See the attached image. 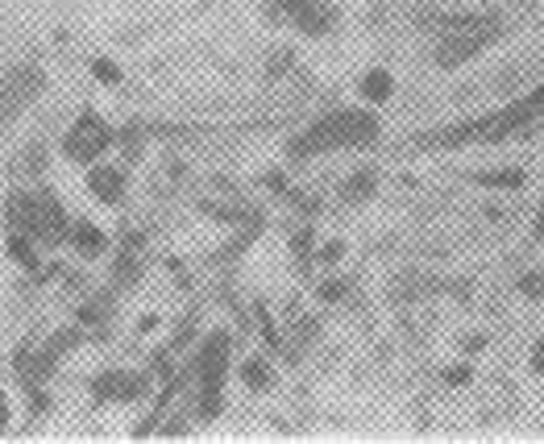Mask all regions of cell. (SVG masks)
<instances>
[{
	"instance_id": "6da1fadb",
	"label": "cell",
	"mask_w": 544,
	"mask_h": 444,
	"mask_svg": "<svg viewBox=\"0 0 544 444\" xmlns=\"http://www.w3.org/2000/svg\"><path fill=\"white\" fill-rule=\"evenodd\" d=\"M378 137V117L374 113H333V117H320L308 133H299L291 142V154L295 158H308L316 150H345V146H370Z\"/></svg>"
},
{
	"instance_id": "7a4b0ae2",
	"label": "cell",
	"mask_w": 544,
	"mask_h": 444,
	"mask_svg": "<svg viewBox=\"0 0 544 444\" xmlns=\"http://www.w3.org/2000/svg\"><path fill=\"white\" fill-rule=\"evenodd\" d=\"M9 225L25 237H38V241H50V245H59L71 233L63 204L54 196H46V191H17V196L9 200Z\"/></svg>"
},
{
	"instance_id": "3957f363",
	"label": "cell",
	"mask_w": 544,
	"mask_h": 444,
	"mask_svg": "<svg viewBox=\"0 0 544 444\" xmlns=\"http://www.w3.org/2000/svg\"><path fill=\"white\" fill-rule=\"evenodd\" d=\"M499 38V17H461V21H449V34L437 50V63L441 67H461L470 63L474 54Z\"/></svg>"
},
{
	"instance_id": "277c9868",
	"label": "cell",
	"mask_w": 544,
	"mask_h": 444,
	"mask_svg": "<svg viewBox=\"0 0 544 444\" xmlns=\"http://www.w3.org/2000/svg\"><path fill=\"white\" fill-rule=\"evenodd\" d=\"M225 370H229V337H208L200 362H196V374H200V386H204V415H216L221 411V382H225Z\"/></svg>"
},
{
	"instance_id": "5b68a950",
	"label": "cell",
	"mask_w": 544,
	"mask_h": 444,
	"mask_svg": "<svg viewBox=\"0 0 544 444\" xmlns=\"http://www.w3.org/2000/svg\"><path fill=\"white\" fill-rule=\"evenodd\" d=\"M108 146H113V129H108L96 113H84L75 125H71V133H67V142H63V154L71 158V162H96Z\"/></svg>"
},
{
	"instance_id": "8992f818",
	"label": "cell",
	"mask_w": 544,
	"mask_h": 444,
	"mask_svg": "<svg viewBox=\"0 0 544 444\" xmlns=\"http://www.w3.org/2000/svg\"><path fill=\"white\" fill-rule=\"evenodd\" d=\"M42 92V71L38 67H13L5 79H0V121H9L17 117L25 104H30L34 96Z\"/></svg>"
},
{
	"instance_id": "52a82bcc",
	"label": "cell",
	"mask_w": 544,
	"mask_h": 444,
	"mask_svg": "<svg viewBox=\"0 0 544 444\" xmlns=\"http://www.w3.org/2000/svg\"><path fill=\"white\" fill-rule=\"evenodd\" d=\"M92 391H96L100 403H129V399H138V395L146 391V378L113 370V374H100V378L92 382Z\"/></svg>"
},
{
	"instance_id": "ba28073f",
	"label": "cell",
	"mask_w": 544,
	"mask_h": 444,
	"mask_svg": "<svg viewBox=\"0 0 544 444\" xmlns=\"http://www.w3.org/2000/svg\"><path fill=\"white\" fill-rule=\"evenodd\" d=\"M287 13L304 34H329L333 30V9L320 5V0H291Z\"/></svg>"
},
{
	"instance_id": "9c48e42d",
	"label": "cell",
	"mask_w": 544,
	"mask_h": 444,
	"mask_svg": "<svg viewBox=\"0 0 544 444\" xmlns=\"http://www.w3.org/2000/svg\"><path fill=\"white\" fill-rule=\"evenodd\" d=\"M88 187L96 191V200H104V204H121L125 200V175L117 171V166H96V171L88 175Z\"/></svg>"
},
{
	"instance_id": "30bf717a",
	"label": "cell",
	"mask_w": 544,
	"mask_h": 444,
	"mask_svg": "<svg viewBox=\"0 0 544 444\" xmlns=\"http://www.w3.org/2000/svg\"><path fill=\"white\" fill-rule=\"evenodd\" d=\"M391 92H395V79L387 75V71H370L366 79H362V96L366 100H391Z\"/></svg>"
},
{
	"instance_id": "8fae6325",
	"label": "cell",
	"mask_w": 544,
	"mask_h": 444,
	"mask_svg": "<svg viewBox=\"0 0 544 444\" xmlns=\"http://www.w3.org/2000/svg\"><path fill=\"white\" fill-rule=\"evenodd\" d=\"M71 241H75L79 254H100L104 249V233L92 229V225H71Z\"/></svg>"
},
{
	"instance_id": "7c38bea8",
	"label": "cell",
	"mask_w": 544,
	"mask_h": 444,
	"mask_svg": "<svg viewBox=\"0 0 544 444\" xmlns=\"http://www.w3.org/2000/svg\"><path fill=\"white\" fill-rule=\"evenodd\" d=\"M524 171H478L474 175V183H482V187H524Z\"/></svg>"
},
{
	"instance_id": "4fadbf2b",
	"label": "cell",
	"mask_w": 544,
	"mask_h": 444,
	"mask_svg": "<svg viewBox=\"0 0 544 444\" xmlns=\"http://www.w3.org/2000/svg\"><path fill=\"white\" fill-rule=\"evenodd\" d=\"M241 378H246V382L254 386V391H262V386H270V370H266V362H262V357H250V362L241 366Z\"/></svg>"
},
{
	"instance_id": "5bb4252c",
	"label": "cell",
	"mask_w": 544,
	"mask_h": 444,
	"mask_svg": "<svg viewBox=\"0 0 544 444\" xmlns=\"http://www.w3.org/2000/svg\"><path fill=\"white\" fill-rule=\"evenodd\" d=\"M370 191H374V175L362 171V175H353V179L345 183V200H366Z\"/></svg>"
},
{
	"instance_id": "9a60e30c",
	"label": "cell",
	"mask_w": 544,
	"mask_h": 444,
	"mask_svg": "<svg viewBox=\"0 0 544 444\" xmlns=\"http://www.w3.org/2000/svg\"><path fill=\"white\" fill-rule=\"evenodd\" d=\"M9 254H13V258H17L21 266H30V270L38 266V258H34V249H30V241H25V233H13V237H9Z\"/></svg>"
},
{
	"instance_id": "2e32d148",
	"label": "cell",
	"mask_w": 544,
	"mask_h": 444,
	"mask_svg": "<svg viewBox=\"0 0 544 444\" xmlns=\"http://www.w3.org/2000/svg\"><path fill=\"white\" fill-rule=\"evenodd\" d=\"M71 345H79V332H63V337H54V341L46 345V357H54V362H59V357H63Z\"/></svg>"
},
{
	"instance_id": "e0dca14e",
	"label": "cell",
	"mask_w": 544,
	"mask_h": 444,
	"mask_svg": "<svg viewBox=\"0 0 544 444\" xmlns=\"http://www.w3.org/2000/svg\"><path fill=\"white\" fill-rule=\"evenodd\" d=\"M520 291H524L528 299H540V295H544V274H524V279H520Z\"/></svg>"
},
{
	"instance_id": "ac0fdd59",
	"label": "cell",
	"mask_w": 544,
	"mask_h": 444,
	"mask_svg": "<svg viewBox=\"0 0 544 444\" xmlns=\"http://www.w3.org/2000/svg\"><path fill=\"white\" fill-rule=\"evenodd\" d=\"M92 71H96V79H104V83H117V79H121V71H117L113 63H104V59H100Z\"/></svg>"
},
{
	"instance_id": "d6986e66",
	"label": "cell",
	"mask_w": 544,
	"mask_h": 444,
	"mask_svg": "<svg viewBox=\"0 0 544 444\" xmlns=\"http://www.w3.org/2000/svg\"><path fill=\"white\" fill-rule=\"evenodd\" d=\"M21 166H25V171H38V166H42V150L38 146L25 150V162H17V171H21Z\"/></svg>"
},
{
	"instance_id": "ffe728a7",
	"label": "cell",
	"mask_w": 544,
	"mask_h": 444,
	"mask_svg": "<svg viewBox=\"0 0 544 444\" xmlns=\"http://www.w3.org/2000/svg\"><path fill=\"white\" fill-rule=\"evenodd\" d=\"M337 258H341V241H333V245L320 249V262H337Z\"/></svg>"
},
{
	"instance_id": "44dd1931",
	"label": "cell",
	"mask_w": 544,
	"mask_h": 444,
	"mask_svg": "<svg viewBox=\"0 0 544 444\" xmlns=\"http://www.w3.org/2000/svg\"><path fill=\"white\" fill-rule=\"evenodd\" d=\"M532 370L544 374V341H536V349H532Z\"/></svg>"
},
{
	"instance_id": "7402d4cb",
	"label": "cell",
	"mask_w": 544,
	"mask_h": 444,
	"mask_svg": "<svg viewBox=\"0 0 544 444\" xmlns=\"http://www.w3.org/2000/svg\"><path fill=\"white\" fill-rule=\"evenodd\" d=\"M308 241H312V233H308V229H304V233H299V237H295V249H299V258H304V254H308Z\"/></svg>"
},
{
	"instance_id": "603a6c76",
	"label": "cell",
	"mask_w": 544,
	"mask_h": 444,
	"mask_svg": "<svg viewBox=\"0 0 544 444\" xmlns=\"http://www.w3.org/2000/svg\"><path fill=\"white\" fill-rule=\"evenodd\" d=\"M9 428V403H5V391H0V432Z\"/></svg>"
},
{
	"instance_id": "cb8c5ba5",
	"label": "cell",
	"mask_w": 544,
	"mask_h": 444,
	"mask_svg": "<svg viewBox=\"0 0 544 444\" xmlns=\"http://www.w3.org/2000/svg\"><path fill=\"white\" fill-rule=\"evenodd\" d=\"M445 378H449V382H466V378H470V370H466V366H457V370H449Z\"/></svg>"
},
{
	"instance_id": "d4e9b609",
	"label": "cell",
	"mask_w": 544,
	"mask_h": 444,
	"mask_svg": "<svg viewBox=\"0 0 544 444\" xmlns=\"http://www.w3.org/2000/svg\"><path fill=\"white\" fill-rule=\"evenodd\" d=\"M270 5H275V9H283V13H287V9H291V0H270Z\"/></svg>"
},
{
	"instance_id": "484cf974",
	"label": "cell",
	"mask_w": 544,
	"mask_h": 444,
	"mask_svg": "<svg viewBox=\"0 0 544 444\" xmlns=\"http://www.w3.org/2000/svg\"><path fill=\"white\" fill-rule=\"evenodd\" d=\"M536 233L544 237V208H540V216H536Z\"/></svg>"
}]
</instances>
